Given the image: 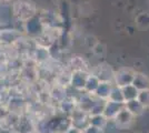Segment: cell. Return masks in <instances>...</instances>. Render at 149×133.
<instances>
[{
	"instance_id": "obj_11",
	"label": "cell",
	"mask_w": 149,
	"mask_h": 133,
	"mask_svg": "<svg viewBox=\"0 0 149 133\" xmlns=\"http://www.w3.org/2000/svg\"><path fill=\"white\" fill-rule=\"evenodd\" d=\"M100 83V80L97 78V76L93 74V73H89V76L87 78V81H86V84H85V88L84 90L87 92V93H90V94H93L96 89L98 88Z\"/></svg>"
},
{
	"instance_id": "obj_12",
	"label": "cell",
	"mask_w": 149,
	"mask_h": 133,
	"mask_svg": "<svg viewBox=\"0 0 149 133\" xmlns=\"http://www.w3.org/2000/svg\"><path fill=\"white\" fill-rule=\"evenodd\" d=\"M96 100H97V99H93L90 93H87V94H85L84 96H82V98H81L80 103H79L80 110L89 114V111L91 110V108H93V105L95 104Z\"/></svg>"
},
{
	"instance_id": "obj_5",
	"label": "cell",
	"mask_w": 149,
	"mask_h": 133,
	"mask_svg": "<svg viewBox=\"0 0 149 133\" xmlns=\"http://www.w3.org/2000/svg\"><path fill=\"white\" fill-rule=\"evenodd\" d=\"M88 76H89V73H88L86 70L79 69L74 71L72 74H71V79H70L71 85L74 88L78 89V90H84Z\"/></svg>"
},
{
	"instance_id": "obj_1",
	"label": "cell",
	"mask_w": 149,
	"mask_h": 133,
	"mask_svg": "<svg viewBox=\"0 0 149 133\" xmlns=\"http://www.w3.org/2000/svg\"><path fill=\"white\" fill-rule=\"evenodd\" d=\"M13 14L21 20H28L29 18L36 16L37 7L29 0H17L13 2Z\"/></svg>"
},
{
	"instance_id": "obj_7",
	"label": "cell",
	"mask_w": 149,
	"mask_h": 133,
	"mask_svg": "<svg viewBox=\"0 0 149 133\" xmlns=\"http://www.w3.org/2000/svg\"><path fill=\"white\" fill-rule=\"evenodd\" d=\"M131 84L138 91L149 90V76H146L143 72H135V76H134Z\"/></svg>"
},
{
	"instance_id": "obj_10",
	"label": "cell",
	"mask_w": 149,
	"mask_h": 133,
	"mask_svg": "<svg viewBox=\"0 0 149 133\" xmlns=\"http://www.w3.org/2000/svg\"><path fill=\"white\" fill-rule=\"evenodd\" d=\"M42 27H44V23L40 18H37L36 16L31 17L28 20H26V28L27 30L30 32H40L42 31Z\"/></svg>"
},
{
	"instance_id": "obj_16",
	"label": "cell",
	"mask_w": 149,
	"mask_h": 133,
	"mask_svg": "<svg viewBox=\"0 0 149 133\" xmlns=\"http://www.w3.org/2000/svg\"><path fill=\"white\" fill-rule=\"evenodd\" d=\"M105 103L106 100H102V99H98L95 102V104L93 105L91 110L89 111V115H95V114H102L104 112V108H105Z\"/></svg>"
},
{
	"instance_id": "obj_17",
	"label": "cell",
	"mask_w": 149,
	"mask_h": 133,
	"mask_svg": "<svg viewBox=\"0 0 149 133\" xmlns=\"http://www.w3.org/2000/svg\"><path fill=\"white\" fill-rule=\"evenodd\" d=\"M137 100L143 104L145 109L149 108V90H143V91H139L138 96H137Z\"/></svg>"
},
{
	"instance_id": "obj_18",
	"label": "cell",
	"mask_w": 149,
	"mask_h": 133,
	"mask_svg": "<svg viewBox=\"0 0 149 133\" xmlns=\"http://www.w3.org/2000/svg\"><path fill=\"white\" fill-rule=\"evenodd\" d=\"M82 133H105V130L89 124L88 127H86L82 130Z\"/></svg>"
},
{
	"instance_id": "obj_4",
	"label": "cell",
	"mask_w": 149,
	"mask_h": 133,
	"mask_svg": "<svg viewBox=\"0 0 149 133\" xmlns=\"http://www.w3.org/2000/svg\"><path fill=\"white\" fill-rule=\"evenodd\" d=\"M93 74L97 76L100 81H109V82H113V74L115 71L112 69L110 64L102 62L96 65V68L93 70Z\"/></svg>"
},
{
	"instance_id": "obj_13",
	"label": "cell",
	"mask_w": 149,
	"mask_h": 133,
	"mask_svg": "<svg viewBox=\"0 0 149 133\" xmlns=\"http://www.w3.org/2000/svg\"><path fill=\"white\" fill-rule=\"evenodd\" d=\"M121 92H123V95H124L125 102H128V101H130V100L137 99L138 93H139V91H138L132 84H128V85L123 87V88H121Z\"/></svg>"
},
{
	"instance_id": "obj_8",
	"label": "cell",
	"mask_w": 149,
	"mask_h": 133,
	"mask_svg": "<svg viewBox=\"0 0 149 133\" xmlns=\"http://www.w3.org/2000/svg\"><path fill=\"white\" fill-rule=\"evenodd\" d=\"M112 85L113 83L109 82V81H100L98 88L96 89L95 93L93 94L96 95L98 99H102V100H108L109 98V94H110V91L112 89Z\"/></svg>"
},
{
	"instance_id": "obj_2",
	"label": "cell",
	"mask_w": 149,
	"mask_h": 133,
	"mask_svg": "<svg viewBox=\"0 0 149 133\" xmlns=\"http://www.w3.org/2000/svg\"><path fill=\"white\" fill-rule=\"evenodd\" d=\"M135 116L127 110L126 108L121 109L118 112V114L112 119L115 125L117 127L118 130H128L132 127L135 122Z\"/></svg>"
},
{
	"instance_id": "obj_9",
	"label": "cell",
	"mask_w": 149,
	"mask_h": 133,
	"mask_svg": "<svg viewBox=\"0 0 149 133\" xmlns=\"http://www.w3.org/2000/svg\"><path fill=\"white\" fill-rule=\"evenodd\" d=\"M125 108L127 109L135 118L143 115V112H145V110H146L145 107H143V104L138 101L137 99L130 100V101H128V102H125Z\"/></svg>"
},
{
	"instance_id": "obj_15",
	"label": "cell",
	"mask_w": 149,
	"mask_h": 133,
	"mask_svg": "<svg viewBox=\"0 0 149 133\" xmlns=\"http://www.w3.org/2000/svg\"><path fill=\"white\" fill-rule=\"evenodd\" d=\"M108 100L113 101V102H118V103H125L124 95H123V92H121V88H119V87L113 84Z\"/></svg>"
},
{
	"instance_id": "obj_19",
	"label": "cell",
	"mask_w": 149,
	"mask_h": 133,
	"mask_svg": "<svg viewBox=\"0 0 149 133\" xmlns=\"http://www.w3.org/2000/svg\"><path fill=\"white\" fill-rule=\"evenodd\" d=\"M66 133H82V131L81 130H79V129H77V127H70L68 131Z\"/></svg>"
},
{
	"instance_id": "obj_3",
	"label": "cell",
	"mask_w": 149,
	"mask_h": 133,
	"mask_svg": "<svg viewBox=\"0 0 149 133\" xmlns=\"http://www.w3.org/2000/svg\"><path fill=\"white\" fill-rule=\"evenodd\" d=\"M135 72L136 71H134L132 69H129V68H121V69L115 71L113 84L119 87V88H123L125 85L131 84L134 76H135Z\"/></svg>"
},
{
	"instance_id": "obj_6",
	"label": "cell",
	"mask_w": 149,
	"mask_h": 133,
	"mask_svg": "<svg viewBox=\"0 0 149 133\" xmlns=\"http://www.w3.org/2000/svg\"><path fill=\"white\" fill-rule=\"evenodd\" d=\"M125 108V103H118V102H113L110 100H106L105 108L102 114L105 115L108 120H112L121 109Z\"/></svg>"
},
{
	"instance_id": "obj_20",
	"label": "cell",
	"mask_w": 149,
	"mask_h": 133,
	"mask_svg": "<svg viewBox=\"0 0 149 133\" xmlns=\"http://www.w3.org/2000/svg\"><path fill=\"white\" fill-rule=\"evenodd\" d=\"M135 133H137V132H135Z\"/></svg>"
},
{
	"instance_id": "obj_14",
	"label": "cell",
	"mask_w": 149,
	"mask_h": 133,
	"mask_svg": "<svg viewBox=\"0 0 149 133\" xmlns=\"http://www.w3.org/2000/svg\"><path fill=\"white\" fill-rule=\"evenodd\" d=\"M108 123V119L104 114H95V115H89V124L95 125L100 129H105V127Z\"/></svg>"
}]
</instances>
